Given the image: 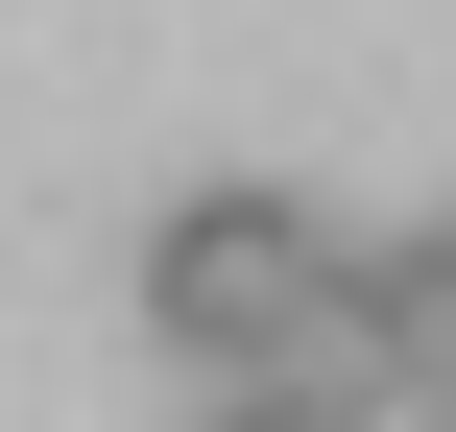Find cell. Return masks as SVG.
Here are the masks:
<instances>
[{
  "instance_id": "obj_1",
  "label": "cell",
  "mask_w": 456,
  "mask_h": 432,
  "mask_svg": "<svg viewBox=\"0 0 456 432\" xmlns=\"http://www.w3.org/2000/svg\"><path fill=\"white\" fill-rule=\"evenodd\" d=\"M144 337L216 361V385L361 361V240H337L313 192H168V240H144ZM361 385H385V361H361Z\"/></svg>"
},
{
  "instance_id": "obj_2",
  "label": "cell",
  "mask_w": 456,
  "mask_h": 432,
  "mask_svg": "<svg viewBox=\"0 0 456 432\" xmlns=\"http://www.w3.org/2000/svg\"><path fill=\"white\" fill-rule=\"evenodd\" d=\"M361 361L385 385H456V240H361Z\"/></svg>"
},
{
  "instance_id": "obj_3",
  "label": "cell",
  "mask_w": 456,
  "mask_h": 432,
  "mask_svg": "<svg viewBox=\"0 0 456 432\" xmlns=\"http://www.w3.org/2000/svg\"><path fill=\"white\" fill-rule=\"evenodd\" d=\"M216 432H409V385H361V361H289V385H216Z\"/></svg>"
},
{
  "instance_id": "obj_4",
  "label": "cell",
  "mask_w": 456,
  "mask_h": 432,
  "mask_svg": "<svg viewBox=\"0 0 456 432\" xmlns=\"http://www.w3.org/2000/svg\"><path fill=\"white\" fill-rule=\"evenodd\" d=\"M409 432H456V385H409Z\"/></svg>"
}]
</instances>
